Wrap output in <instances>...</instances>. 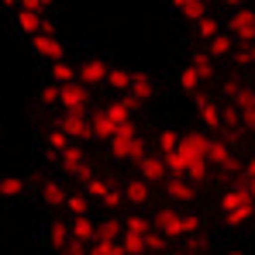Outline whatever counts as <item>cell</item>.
I'll use <instances>...</instances> for the list:
<instances>
[{"instance_id":"cell-24","label":"cell","mask_w":255,"mask_h":255,"mask_svg":"<svg viewBox=\"0 0 255 255\" xmlns=\"http://www.w3.org/2000/svg\"><path fill=\"white\" fill-rule=\"evenodd\" d=\"M190 66L197 69L200 80H214V76H217V66H214V59L207 55V52H197V55L190 59Z\"/></svg>"},{"instance_id":"cell-12","label":"cell","mask_w":255,"mask_h":255,"mask_svg":"<svg viewBox=\"0 0 255 255\" xmlns=\"http://www.w3.org/2000/svg\"><path fill=\"white\" fill-rule=\"evenodd\" d=\"M73 141H83V138H93V131H90V114H62L59 118V125Z\"/></svg>"},{"instance_id":"cell-19","label":"cell","mask_w":255,"mask_h":255,"mask_svg":"<svg viewBox=\"0 0 255 255\" xmlns=\"http://www.w3.org/2000/svg\"><path fill=\"white\" fill-rule=\"evenodd\" d=\"M69 231H73V242H83V245H90V242L97 238V224L90 221V214L73 217V221H69Z\"/></svg>"},{"instance_id":"cell-31","label":"cell","mask_w":255,"mask_h":255,"mask_svg":"<svg viewBox=\"0 0 255 255\" xmlns=\"http://www.w3.org/2000/svg\"><path fill=\"white\" fill-rule=\"evenodd\" d=\"M176 145H179V134H176L172 128H166V131H159V138H155V152L169 155V152H176Z\"/></svg>"},{"instance_id":"cell-14","label":"cell","mask_w":255,"mask_h":255,"mask_svg":"<svg viewBox=\"0 0 255 255\" xmlns=\"http://www.w3.org/2000/svg\"><path fill=\"white\" fill-rule=\"evenodd\" d=\"M121 193H125V204H131V207H145L148 204V183L141 179V176H134V179H125L121 183Z\"/></svg>"},{"instance_id":"cell-40","label":"cell","mask_w":255,"mask_h":255,"mask_svg":"<svg viewBox=\"0 0 255 255\" xmlns=\"http://www.w3.org/2000/svg\"><path fill=\"white\" fill-rule=\"evenodd\" d=\"M242 86H245V83H242L238 76H228V80H224V100H231V97H235Z\"/></svg>"},{"instance_id":"cell-43","label":"cell","mask_w":255,"mask_h":255,"mask_svg":"<svg viewBox=\"0 0 255 255\" xmlns=\"http://www.w3.org/2000/svg\"><path fill=\"white\" fill-rule=\"evenodd\" d=\"M66 255H90V245H83V242H69V245H66Z\"/></svg>"},{"instance_id":"cell-47","label":"cell","mask_w":255,"mask_h":255,"mask_svg":"<svg viewBox=\"0 0 255 255\" xmlns=\"http://www.w3.org/2000/svg\"><path fill=\"white\" fill-rule=\"evenodd\" d=\"M172 255H200V252H193V249H186V245H179V249H176Z\"/></svg>"},{"instance_id":"cell-42","label":"cell","mask_w":255,"mask_h":255,"mask_svg":"<svg viewBox=\"0 0 255 255\" xmlns=\"http://www.w3.org/2000/svg\"><path fill=\"white\" fill-rule=\"evenodd\" d=\"M104 204H107V207H114V211H118V207H121V204H125V193H121V190H114V186H111V193H107V200H104Z\"/></svg>"},{"instance_id":"cell-3","label":"cell","mask_w":255,"mask_h":255,"mask_svg":"<svg viewBox=\"0 0 255 255\" xmlns=\"http://www.w3.org/2000/svg\"><path fill=\"white\" fill-rule=\"evenodd\" d=\"M107 145H111V155L118 159V162H138L148 148H145V138H141V131L134 121H128L121 125L111 138H107Z\"/></svg>"},{"instance_id":"cell-51","label":"cell","mask_w":255,"mask_h":255,"mask_svg":"<svg viewBox=\"0 0 255 255\" xmlns=\"http://www.w3.org/2000/svg\"><path fill=\"white\" fill-rule=\"evenodd\" d=\"M0 3H14V0H0Z\"/></svg>"},{"instance_id":"cell-38","label":"cell","mask_w":255,"mask_h":255,"mask_svg":"<svg viewBox=\"0 0 255 255\" xmlns=\"http://www.w3.org/2000/svg\"><path fill=\"white\" fill-rule=\"evenodd\" d=\"M38 97H42V104H45V107L59 104V83H55V86H42V93H38Z\"/></svg>"},{"instance_id":"cell-28","label":"cell","mask_w":255,"mask_h":255,"mask_svg":"<svg viewBox=\"0 0 255 255\" xmlns=\"http://www.w3.org/2000/svg\"><path fill=\"white\" fill-rule=\"evenodd\" d=\"M83 186H86V197H90V200H107V193H111V183H107L104 176H93Z\"/></svg>"},{"instance_id":"cell-15","label":"cell","mask_w":255,"mask_h":255,"mask_svg":"<svg viewBox=\"0 0 255 255\" xmlns=\"http://www.w3.org/2000/svg\"><path fill=\"white\" fill-rule=\"evenodd\" d=\"M152 93H155V83H152V76H148V73H131L128 97H131L134 104H145V100H152Z\"/></svg>"},{"instance_id":"cell-27","label":"cell","mask_w":255,"mask_h":255,"mask_svg":"<svg viewBox=\"0 0 255 255\" xmlns=\"http://www.w3.org/2000/svg\"><path fill=\"white\" fill-rule=\"evenodd\" d=\"M52 80L62 86V83H76V69L66 62V59H59V62H52Z\"/></svg>"},{"instance_id":"cell-37","label":"cell","mask_w":255,"mask_h":255,"mask_svg":"<svg viewBox=\"0 0 255 255\" xmlns=\"http://www.w3.org/2000/svg\"><path fill=\"white\" fill-rule=\"evenodd\" d=\"M69 141H73V138H69L62 128H52V131H48V145H52V152H55V155H59V152L69 145Z\"/></svg>"},{"instance_id":"cell-4","label":"cell","mask_w":255,"mask_h":255,"mask_svg":"<svg viewBox=\"0 0 255 255\" xmlns=\"http://www.w3.org/2000/svg\"><path fill=\"white\" fill-rule=\"evenodd\" d=\"M221 211H224V224H228V228H238V224H245V221L252 217L255 204H252V197H249V190H245V183H235V186L221 197Z\"/></svg>"},{"instance_id":"cell-30","label":"cell","mask_w":255,"mask_h":255,"mask_svg":"<svg viewBox=\"0 0 255 255\" xmlns=\"http://www.w3.org/2000/svg\"><path fill=\"white\" fill-rule=\"evenodd\" d=\"M121 249H125V255H145V235L125 231V235H121Z\"/></svg>"},{"instance_id":"cell-7","label":"cell","mask_w":255,"mask_h":255,"mask_svg":"<svg viewBox=\"0 0 255 255\" xmlns=\"http://www.w3.org/2000/svg\"><path fill=\"white\" fill-rule=\"evenodd\" d=\"M193 100H197V114H200V125L204 128H211V134L214 131H224V121H221V100H214L211 93H193Z\"/></svg>"},{"instance_id":"cell-17","label":"cell","mask_w":255,"mask_h":255,"mask_svg":"<svg viewBox=\"0 0 255 255\" xmlns=\"http://www.w3.org/2000/svg\"><path fill=\"white\" fill-rule=\"evenodd\" d=\"M66 186L62 183H55V179H45L42 183V200H45V207H52V211H59V207H66Z\"/></svg>"},{"instance_id":"cell-11","label":"cell","mask_w":255,"mask_h":255,"mask_svg":"<svg viewBox=\"0 0 255 255\" xmlns=\"http://www.w3.org/2000/svg\"><path fill=\"white\" fill-rule=\"evenodd\" d=\"M231 104L238 107L245 131H255V90H252V86H242V90L231 97Z\"/></svg>"},{"instance_id":"cell-20","label":"cell","mask_w":255,"mask_h":255,"mask_svg":"<svg viewBox=\"0 0 255 255\" xmlns=\"http://www.w3.org/2000/svg\"><path fill=\"white\" fill-rule=\"evenodd\" d=\"M45 24H48V21H45V14H35V10H24V7H17V28H21L24 35H31V38H35V35L42 31Z\"/></svg>"},{"instance_id":"cell-48","label":"cell","mask_w":255,"mask_h":255,"mask_svg":"<svg viewBox=\"0 0 255 255\" xmlns=\"http://www.w3.org/2000/svg\"><path fill=\"white\" fill-rule=\"evenodd\" d=\"M249 59H252V69H255V42H249Z\"/></svg>"},{"instance_id":"cell-10","label":"cell","mask_w":255,"mask_h":255,"mask_svg":"<svg viewBox=\"0 0 255 255\" xmlns=\"http://www.w3.org/2000/svg\"><path fill=\"white\" fill-rule=\"evenodd\" d=\"M31 48H35V55H42L48 62H59V59L66 55V45L59 42L52 31H38V35L31 38Z\"/></svg>"},{"instance_id":"cell-35","label":"cell","mask_w":255,"mask_h":255,"mask_svg":"<svg viewBox=\"0 0 255 255\" xmlns=\"http://www.w3.org/2000/svg\"><path fill=\"white\" fill-rule=\"evenodd\" d=\"M125 231H131V235H148V231H152V221L141 217V214H131L125 221Z\"/></svg>"},{"instance_id":"cell-8","label":"cell","mask_w":255,"mask_h":255,"mask_svg":"<svg viewBox=\"0 0 255 255\" xmlns=\"http://www.w3.org/2000/svg\"><path fill=\"white\" fill-rule=\"evenodd\" d=\"M138 176H141L145 183H166V179H169V169H166L162 152H145V155L138 159Z\"/></svg>"},{"instance_id":"cell-13","label":"cell","mask_w":255,"mask_h":255,"mask_svg":"<svg viewBox=\"0 0 255 255\" xmlns=\"http://www.w3.org/2000/svg\"><path fill=\"white\" fill-rule=\"evenodd\" d=\"M162 186H166V197H169L172 204H190L197 197V186L190 179H183V176H169Z\"/></svg>"},{"instance_id":"cell-49","label":"cell","mask_w":255,"mask_h":255,"mask_svg":"<svg viewBox=\"0 0 255 255\" xmlns=\"http://www.w3.org/2000/svg\"><path fill=\"white\" fill-rule=\"evenodd\" d=\"M204 3H207V7H211V3H217V0H204ZM221 3H224V0H221Z\"/></svg>"},{"instance_id":"cell-18","label":"cell","mask_w":255,"mask_h":255,"mask_svg":"<svg viewBox=\"0 0 255 255\" xmlns=\"http://www.w3.org/2000/svg\"><path fill=\"white\" fill-rule=\"evenodd\" d=\"M90 131H93V138L107 141V138H111V134L118 131V125H114V121L107 118V111L100 107V111H93V114H90Z\"/></svg>"},{"instance_id":"cell-26","label":"cell","mask_w":255,"mask_h":255,"mask_svg":"<svg viewBox=\"0 0 255 255\" xmlns=\"http://www.w3.org/2000/svg\"><path fill=\"white\" fill-rule=\"evenodd\" d=\"M21 193H24V179H21V176H3V179H0V197L14 200V197H21Z\"/></svg>"},{"instance_id":"cell-44","label":"cell","mask_w":255,"mask_h":255,"mask_svg":"<svg viewBox=\"0 0 255 255\" xmlns=\"http://www.w3.org/2000/svg\"><path fill=\"white\" fill-rule=\"evenodd\" d=\"M238 179H255V155H249V162L242 166V176Z\"/></svg>"},{"instance_id":"cell-2","label":"cell","mask_w":255,"mask_h":255,"mask_svg":"<svg viewBox=\"0 0 255 255\" xmlns=\"http://www.w3.org/2000/svg\"><path fill=\"white\" fill-rule=\"evenodd\" d=\"M152 228L162 231L166 238H190V235H200V217L176 207H159L152 217Z\"/></svg>"},{"instance_id":"cell-50","label":"cell","mask_w":255,"mask_h":255,"mask_svg":"<svg viewBox=\"0 0 255 255\" xmlns=\"http://www.w3.org/2000/svg\"><path fill=\"white\" fill-rule=\"evenodd\" d=\"M228 255H245V252H228Z\"/></svg>"},{"instance_id":"cell-21","label":"cell","mask_w":255,"mask_h":255,"mask_svg":"<svg viewBox=\"0 0 255 255\" xmlns=\"http://www.w3.org/2000/svg\"><path fill=\"white\" fill-rule=\"evenodd\" d=\"M211 59H224V55H231L235 52V38L231 35H224V31H217L214 38H207V48H204Z\"/></svg>"},{"instance_id":"cell-29","label":"cell","mask_w":255,"mask_h":255,"mask_svg":"<svg viewBox=\"0 0 255 255\" xmlns=\"http://www.w3.org/2000/svg\"><path fill=\"white\" fill-rule=\"evenodd\" d=\"M90 255H125V249H121V242L93 238V242H90Z\"/></svg>"},{"instance_id":"cell-36","label":"cell","mask_w":255,"mask_h":255,"mask_svg":"<svg viewBox=\"0 0 255 255\" xmlns=\"http://www.w3.org/2000/svg\"><path fill=\"white\" fill-rule=\"evenodd\" d=\"M166 245H169V238H166L162 231L152 228V231L145 235V252H166Z\"/></svg>"},{"instance_id":"cell-23","label":"cell","mask_w":255,"mask_h":255,"mask_svg":"<svg viewBox=\"0 0 255 255\" xmlns=\"http://www.w3.org/2000/svg\"><path fill=\"white\" fill-rule=\"evenodd\" d=\"M121 235H125V221H118V217H107V221H100V224H97V238L121 242Z\"/></svg>"},{"instance_id":"cell-33","label":"cell","mask_w":255,"mask_h":255,"mask_svg":"<svg viewBox=\"0 0 255 255\" xmlns=\"http://www.w3.org/2000/svg\"><path fill=\"white\" fill-rule=\"evenodd\" d=\"M107 86L118 90V93H128V86H131V73H128V69H111V73H107Z\"/></svg>"},{"instance_id":"cell-39","label":"cell","mask_w":255,"mask_h":255,"mask_svg":"<svg viewBox=\"0 0 255 255\" xmlns=\"http://www.w3.org/2000/svg\"><path fill=\"white\" fill-rule=\"evenodd\" d=\"M231 55H235V62H238L242 69H252V59H249V45H238V48H235Z\"/></svg>"},{"instance_id":"cell-25","label":"cell","mask_w":255,"mask_h":255,"mask_svg":"<svg viewBox=\"0 0 255 255\" xmlns=\"http://www.w3.org/2000/svg\"><path fill=\"white\" fill-rule=\"evenodd\" d=\"M176 83H179V90H183V93H197L204 80L197 76V69H193V66H183V69H179V76H176Z\"/></svg>"},{"instance_id":"cell-9","label":"cell","mask_w":255,"mask_h":255,"mask_svg":"<svg viewBox=\"0 0 255 255\" xmlns=\"http://www.w3.org/2000/svg\"><path fill=\"white\" fill-rule=\"evenodd\" d=\"M107 73H111V66H107L104 59H86L83 66L76 69V80H80L86 90H97V86L107 83Z\"/></svg>"},{"instance_id":"cell-6","label":"cell","mask_w":255,"mask_h":255,"mask_svg":"<svg viewBox=\"0 0 255 255\" xmlns=\"http://www.w3.org/2000/svg\"><path fill=\"white\" fill-rule=\"evenodd\" d=\"M86 104H90V90L80 80L59 86V107H62V114H86Z\"/></svg>"},{"instance_id":"cell-22","label":"cell","mask_w":255,"mask_h":255,"mask_svg":"<svg viewBox=\"0 0 255 255\" xmlns=\"http://www.w3.org/2000/svg\"><path fill=\"white\" fill-rule=\"evenodd\" d=\"M73 242V231H69V221H55L52 228H48V245L52 249H62L66 252V245Z\"/></svg>"},{"instance_id":"cell-5","label":"cell","mask_w":255,"mask_h":255,"mask_svg":"<svg viewBox=\"0 0 255 255\" xmlns=\"http://www.w3.org/2000/svg\"><path fill=\"white\" fill-rule=\"evenodd\" d=\"M228 35H231L235 42H242V45L255 42V10H249V7H235L231 17H228Z\"/></svg>"},{"instance_id":"cell-41","label":"cell","mask_w":255,"mask_h":255,"mask_svg":"<svg viewBox=\"0 0 255 255\" xmlns=\"http://www.w3.org/2000/svg\"><path fill=\"white\" fill-rule=\"evenodd\" d=\"M48 3H52V0H21V7H24V10H35V14H45Z\"/></svg>"},{"instance_id":"cell-16","label":"cell","mask_w":255,"mask_h":255,"mask_svg":"<svg viewBox=\"0 0 255 255\" xmlns=\"http://www.w3.org/2000/svg\"><path fill=\"white\" fill-rule=\"evenodd\" d=\"M59 162H62V169H66L69 176H73V179H76V172L86 166V152L80 148V145H76V141H69V145L59 152Z\"/></svg>"},{"instance_id":"cell-34","label":"cell","mask_w":255,"mask_h":255,"mask_svg":"<svg viewBox=\"0 0 255 255\" xmlns=\"http://www.w3.org/2000/svg\"><path fill=\"white\" fill-rule=\"evenodd\" d=\"M217 31H221V21H217L214 14H207V17H200V21H197V35H200L204 42H207V38H214Z\"/></svg>"},{"instance_id":"cell-45","label":"cell","mask_w":255,"mask_h":255,"mask_svg":"<svg viewBox=\"0 0 255 255\" xmlns=\"http://www.w3.org/2000/svg\"><path fill=\"white\" fill-rule=\"evenodd\" d=\"M238 183H245V190H249V197H252V204H255V179H238Z\"/></svg>"},{"instance_id":"cell-32","label":"cell","mask_w":255,"mask_h":255,"mask_svg":"<svg viewBox=\"0 0 255 255\" xmlns=\"http://www.w3.org/2000/svg\"><path fill=\"white\" fill-rule=\"evenodd\" d=\"M66 211H73V217L90 214V197H86V193H69V197H66Z\"/></svg>"},{"instance_id":"cell-1","label":"cell","mask_w":255,"mask_h":255,"mask_svg":"<svg viewBox=\"0 0 255 255\" xmlns=\"http://www.w3.org/2000/svg\"><path fill=\"white\" fill-rule=\"evenodd\" d=\"M176 155H179V162H183V176H186L193 186L207 179V172H211V162H207V134H200V131L179 134Z\"/></svg>"},{"instance_id":"cell-46","label":"cell","mask_w":255,"mask_h":255,"mask_svg":"<svg viewBox=\"0 0 255 255\" xmlns=\"http://www.w3.org/2000/svg\"><path fill=\"white\" fill-rule=\"evenodd\" d=\"M190 3H197V0H172V7H176V10H179V14H183V10H186V7H190Z\"/></svg>"}]
</instances>
